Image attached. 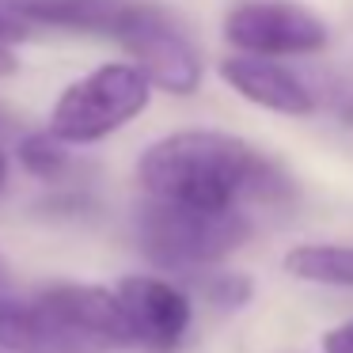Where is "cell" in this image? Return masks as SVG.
Here are the masks:
<instances>
[{
	"instance_id": "cell-14",
	"label": "cell",
	"mask_w": 353,
	"mask_h": 353,
	"mask_svg": "<svg viewBox=\"0 0 353 353\" xmlns=\"http://www.w3.org/2000/svg\"><path fill=\"white\" fill-rule=\"evenodd\" d=\"M16 69H19V61H16V54H12V46L8 42H0V80L12 77Z\"/></svg>"
},
{
	"instance_id": "cell-9",
	"label": "cell",
	"mask_w": 353,
	"mask_h": 353,
	"mask_svg": "<svg viewBox=\"0 0 353 353\" xmlns=\"http://www.w3.org/2000/svg\"><path fill=\"white\" fill-rule=\"evenodd\" d=\"M133 0H12L16 16L39 27H61L77 34H107L122 27Z\"/></svg>"
},
{
	"instance_id": "cell-3",
	"label": "cell",
	"mask_w": 353,
	"mask_h": 353,
	"mask_svg": "<svg viewBox=\"0 0 353 353\" xmlns=\"http://www.w3.org/2000/svg\"><path fill=\"white\" fill-rule=\"evenodd\" d=\"M251 236L247 209H194L171 201H145L137 213V243L160 270H205L228 259Z\"/></svg>"
},
{
	"instance_id": "cell-10",
	"label": "cell",
	"mask_w": 353,
	"mask_h": 353,
	"mask_svg": "<svg viewBox=\"0 0 353 353\" xmlns=\"http://www.w3.org/2000/svg\"><path fill=\"white\" fill-rule=\"evenodd\" d=\"M285 274L327 289H353V243H296L285 254Z\"/></svg>"
},
{
	"instance_id": "cell-15",
	"label": "cell",
	"mask_w": 353,
	"mask_h": 353,
	"mask_svg": "<svg viewBox=\"0 0 353 353\" xmlns=\"http://www.w3.org/2000/svg\"><path fill=\"white\" fill-rule=\"evenodd\" d=\"M4 179H8V160H4V148H0V190H4Z\"/></svg>"
},
{
	"instance_id": "cell-17",
	"label": "cell",
	"mask_w": 353,
	"mask_h": 353,
	"mask_svg": "<svg viewBox=\"0 0 353 353\" xmlns=\"http://www.w3.org/2000/svg\"><path fill=\"white\" fill-rule=\"evenodd\" d=\"M350 122H353V107H350Z\"/></svg>"
},
{
	"instance_id": "cell-1",
	"label": "cell",
	"mask_w": 353,
	"mask_h": 353,
	"mask_svg": "<svg viewBox=\"0 0 353 353\" xmlns=\"http://www.w3.org/2000/svg\"><path fill=\"white\" fill-rule=\"evenodd\" d=\"M137 183L152 201L194 209H247L289 190L259 148L221 130H179L152 141L137 160Z\"/></svg>"
},
{
	"instance_id": "cell-4",
	"label": "cell",
	"mask_w": 353,
	"mask_h": 353,
	"mask_svg": "<svg viewBox=\"0 0 353 353\" xmlns=\"http://www.w3.org/2000/svg\"><path fill=\"white\" fill-rule=\"evenodd\" d=\"M152 84L133 61H110L72 80L50 107V125L61 145H95L148 110Z\"/></svg>"
},
{
	"instance_id": "cell-5",
	"label": "cell",
	"mask_w": 353,
	"mask_h": 353,
	"mask_svg": "<svg viewBox=\"0 0 353 353\" xmlns=\"http://www.w3.org/2000/svg\"><path fill=\"white\" fill-rule=\"evenodd\" d=\"M114 42L133 57L145 80L168 95H194L201 88V57L179 23L156 4L133 0Z\"/></svg>"
},
{
	"instance_id": "cell-16",
	"label": "cell",
	"mask_w": 353,
	"mask_h": 353,
	"mask_svg": "<svg viewBox=\"0 0 353 353\" xmlns=\"http://www.w3.org/2000/svg\"><path fill=\"white\" fill-rule=\"evenodd\" d=\"M0 281H4V262H0Z\"/></svg>"
},
{
	"instance_id": "cell-6",
	"label": "cell",
	"mask_w": 353,
	"mask_h": 353,
	"mask_svg": "<svg viewBox=\"0 0 353 353\" xmlns=\"http://www.w3.org/2000/svg\"><path fill=\"white\" fill-rule=\"evenodd\" d=\"M224 39L254 57H307L330 42L323 16L296 0H239L224 16Z\"/></svg>"
},
{
	"instance_id": "cell-2",
	"label": "cell",
	"mask_w": 353,
	"mask_h": 353,
	"mask_svg": "<svg viewBox=\"0 0 353 353\" xmlns=\"http://www.w3.org/2000/svg\"><path fill=\"white\" fill-rule=\"evenodd\" d=\"M133 345L114 289L50 285L31 300L0 296V353H110Z\"/></svg>"
},
{
	"instance_id": "cell-12",
	"label": "cell",
	"mask_w": 353,
	"mask_h": 353,
	"mask_svg": "<svg viewBox=\"0 0 353 353\" xmlns=\"http://www.w3.org/2000/svg\"><path fill=\"white\" fill-rule=\"evenodd\" d=\"M205 296L213 304H224V307H239L247 296H251V281L239 274H213L205 281Z\"/></svg>"
},
{
	"instance_id": "cell-11",
	"label": "cell",
	"mask_w": 353,
	"mask_h": 353,
	"mask_svg": "<svg viewBox=\"0 0 353 353\" xmlns=\"http://www.w3.org/2000/svg\"><path fill=\"white\" fill-rule=\"evenodd\" d=\"M19 163L31 171L34 179H46V183H57V179L69 171V145L54 137V133H27L19 141Z\"/></svg>"
},
{
	"instance_id": "cell-7",
	"label": "cell",
	"mask_w": 353,
	"mask_h": 353,
	"mask_svg": "<svg viewBox=\"0 0 353 353\" xmlns=\"http://www.w3.org/2000/svg\"><path fill=\"white\" fill-rule=\"evenodd\" d=\"M122 312L130 319L133 345H148L156 353H171L186 342L194 323L190 296L175 281L156 274H133L114 285Z\"/></svg>"
},
{
	"instance_id": "cell-13",
	"label": "cell",
	"mask_w": 353,
	"mask_h": 353,
	"mask_svg": "<svg viewBox=\"0 0 353 353\" xmlns=\"http://www.w3.org/2000/svg\"><path fill=\"white\" fill-rule=\"evenodd\" d=\"M319 345H323V353H353V319L330 327Z\"/></svg>"
},
{
	"instance_id": "cell-8",
	"label": "cell",
	"mask_w": 353,
	"mask_h": 353,
	"mask_svg": "<svg viewBox=\"0 0 353 353\" xmlns=\"http://www.w3.org/2000/svg\"><path fill=\"white\" fill-rule=\"evenodd\" d=\"M221 80L262 110H274L285 118H304L315 110V95L289 65L277 57H254V54H232L221 61Z\"/></svg>"
}]
</instances>
